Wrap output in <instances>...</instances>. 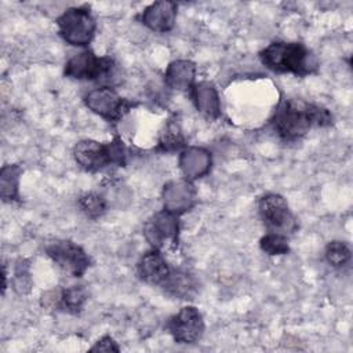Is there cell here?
Masks as SVG:
<instances>
[{
	"label": "cell",
	"instance_id": "obj_1",
	"mask_svg": "<svg viewBox=\"0 0 353 353\" xmlns=\"http://www.w3.org/2000/svg\"><path fill=\"white\" fill-rule=\"evenodd\" d=\"M331 123L332 116L325 108L302 99L284 101L273 117L274 131L288 142L302 138L313 127H325Z\"/></svg>",
	"mask_w": 353,
	"mask_h": 353
},
{
	"label": "cell",
	"instance_id": "obj_2",
	"mask_svg": "<svg viewBox=\"0 0 353 353\" xmlns=\"http://www.w3.org/2000/svg\"><path fill=\"white\" fill-rule=\"evenodd\" d=\"M262 63L273 72L306 76L317 69L313 52L301 43H272L259 52Z\"/></svg>",
	"mask_w": 353,
	"mask_h": 353
},
{
	"label": "cell",
	"instance_id": "obj_3",
	"mask_svg": "<svg viewBox=\"0 0 353 353\" xmlns=\"http://www.w3.org/2000/svg\"><path fill=\"white\" fill-rule=\"evenodd\" d=\"M76 163L87 171H98L109 164L123 165L125 161V152L119 139L106 145L97 141H80L73 150Z\"/></svg>",
	"mask_w": 353,
	"mask_h": 353
},
{
	"label": "cell",
	"instance_id": "obj_4",
	"mask_svg": "<svg viewBox=\"0 0 353 353\" xmlns=\"http://www.w3.org/2000/svg\"><path fill=\"white\" fill-rule=\"evenodd\" d=\"M59 34L72 46H87L95 33V21L88 10L74 7L66 10L57 21Z\"/></svg>",
	"mask_w": 353,
	"mask_h": 353
},
{
	"label": "cell",
	"instance_id": "obj_5",
	"mask_svg": "<svg viewBox=\"0 0 353 353\" xmlns=\"http://www.w3.org/2000/svg\"><path fill=\"white\" fill-rule=\"evenodd\" d=\"M258 211L269 232L287 236L288 233H292L298 226L296 219L291 214L285 199L280 194L268 193L262 196L258 203Z\"/></svg>",
	"mask_w": 353,
	"mask_h": 353
},
{
	"label": "cell",
	"instance_id": "obj_6",
	"mask_svg": "<svg viewBox=\"0 0 353 353\" xmlns=\"http://www.w3.org/2000/svg\"><path fill=\"white\" fill-rule=\"evenodd\" d=\"M46 252L55 265L73 277H81L90 266L85 251L70 240H55L46 247Z\"/></svg>",
	"mask_w": 353,
	"mask_h": 353
},
{
	"label": "cell",
	"instance_id": "obj_7",
	"mask_svg": "<svg viewBox=\"0 0 353 353\" xmlns=\"http://www.w3.org/2000/svg\"><path fill=\"white\" fill-rule=\"evenodd\" d=\"M113 70V61L97 57L91 51H83L72 57L65 65V74L77 80H99Z\"/></svg>",
	"mask_w": 353,
	"mask_h": 353
},
{
	"label": "cell",
	"instance_id": "obj_8",
	"mask_svg": "<svg viewBox=\"0 0 353 353\" xmlns=\"http://www.w3.org/2000/svg\"><path fill=\"white\" fill-rule=\"evenodd\" d=\"M84 102L90 110L109 121H117L121 119L131 106L130 102L109 87H101L90 91L84 97Z\"/></svg>",
	"mask_w": 353,
	"mask_h": 353
},
{
	"label": "cell",
	"instance_id": "obj_9",
	"mask_svg": "<svg viewBox=\"0 0 353 353\" xmlns=\"http://www.w3.org/2000/svg\"><path fill=\"white\" fill-rule=\"evenodd\" d=\"M168 330L175 342L194 343L204 332L203 317L196 307L185 306L170 319Z\"/></svg>",
	"mask_w": 353,
	"mask_h": 353
},
{
	"label": "cell",
	"instance_id": "obj_10",
	"mask_svg": "<svg viewBox=\"0 0 353 353\" xmlns=\"http://www.w3.org/2000/svg\"><path fill=\"white\" fill-rule=\"evenodd\" d=\"M167 210L156 214L152 221L145 228V234L148 240L157 248L165 245L167 243H175L178 234V219Z\"/></svg>",
	"mask_w": 353,
	"mask_h": 353
},
{
	"label": "cell",
	"instance_id": "obj_11",
	"mask_svg": "<svg viewBox=\"0 0 353 353\" xmlns=\"http://www.w3.org/2000/svg\"><path fill=\"white\" fill-rule=\"evenodd\" d=\"M176 18V4L174 1H156L145 8L141 21L150 30L164 33L172 29Z\"/></svg>",
	"mask_w": 353,
	"mask_h": 353
},
{
	"label": "cell",
	"instance_id": "obj_12",
	"mask_svg": "<svg viewBox=\"0 0 353 353\" xmlns=\"http://www.w3.org/2000/svg\"><path fill=\"white\" fill-rule=\"evenodd\" d=\"M196 190L192 183L178 181L171 182L164 189V207L172 214H181L189 211L194 204Z\"/></svg>",
	"mask_w": 353,
	"mask_h": 353
},
{
	"label": "cell",
	"instance_id": "obj_13",
	"mask_svg": "<svg viewBox=\"0 0 353 353\" xmlns=\"http://www.w3.org/2000/svg\"><path fill=\"white\" fill-rule=\"evenodd\" d=\"M171 269L159 251L146 252L138 262V276L149 284L161 285Z\"/></svg>",
	"mask_w": 353,
	"mask_h": 353
},
{
	"label": "cell",
	"instance_id": "obj_14",
	"mask_svg": "<svg viewBox=\"0 0 353 353\" xmlns=\"http://www.w3.org/2000/svg\"><path fill=\"white\" fill-rule=\"evenodd\" d=\"M179 165L188 178H200L210 170L211 156L201 148H190L181 154Z\"/></svg>",
	"mask_w": 353,
	"mask_h": 353
},
{
	"label": "cell",
	"instance_id": "obj_15",
	"mask_svg": "<svg viewBox=\"0 0 353 353\" xmlns=\"http://www.w3.org/2000/svg\"><path fill=\"white\" fill-rule=\"evenodd\" d=\"M161 287L165 292L179 299H192L197 291L194 279L182 270H171L167 279L163 281Z\"/></svg>",
	"mask_w": 353,
	"mask_h": 353
},
{
	"label": "cell",
	"instance_id": "obj_16",
	"mask_svg": "<svg viewBox=\"0 0 353 353\" xmlns=\"http://www.w3.org/2000/svg\"><path fill=\"white\" fill-rule=\"evenodd\" d=\"M192 97L196 108L207 114L208 117H218L221 110V103L218 92L210 83H199L192 85Z\"/></svg>",
	"mask_w": 353,
	"mask_h": 353
},
{
	"label": "cell",
	"instance_id": "obj_17",
	"mask_svg": "<svg viewBox=\"0 0 353 353\" xmlns=\"http://www.w3.org/2000/svg\"><path fill=\"white\" fill-rule=\"evenodd\" d=\"M196 74V66L190 61L179 59L168 65L165 72V81L175 90L192 88Z\"/></svg>",
	"mask_w": 353,
	"mask_h": 353
},
{
	"label": "cell",
	"instance_id": "obj_18",
	"mask_svg": "<svg viewBox=\"0 0 353 353\" xmlns=\"http://www.w3.org/2000/svg\"><path fill=\"white\" fill-rule=\"evenodd\" d=\"M85 301H87V292L81 285L68 287L62 290L59 295H57V305L61 309L73 314L81 312Z\"/></svg>",
	"mask_w": 353,
	"mask_h": 353
},
{
	"label": "cell",
	"instance_id": "obj_19",
	"mask_svg": "<svg viewBox=\"0 0 353 353\" xmlns=\"http://www.w3.org/2000/svg\"><path fill=\"white\" fill-rule=\"evenodd\" d=\"M22 170L19 165H4L0 172V194L3 200L18 199V183Z\"/></svg>",
	"mask_w": 353,
	"mask_h": 353
},
{
	"label": "cell",
	"instance_id": "obj_20",
	"mask_svg": "<svg viewBox=\"0 0 353 353\" xmlns=\"http://www.w3.org/2000/svg\"><path fill=\"white\" fill-rule=\"evenodd\" d=\"M259 244L262 251H265L269 255H284L290 251L287 236L280 233L269 232L261 239Z\"/></svg>",
	"mask_w": 353,
	"mask_h": 353
},
{
	"label": "cell",
	"instance_id": "obj_21",
	"mask_svg": "<svg viewBox=\"0 0 353 353\" xmlns=\"http://www.w3.org/2000/svg\"><path fill=\"white\" fill-rule=\"evenodd\" d=\"M325 259L334 268L345 266L350 259V248L343 241H331L325 248Z\"/></svg>",
	"mask_w": 353,
	"mask_h": 353
},
{
	"label": "cell",
	"instance_id": "obj_22",
	"mask_svg": "<svg viewBox=\"0 0 353 353\" xmlns=\"http://www.w3.org/2000/svg\"><path fill=\"white\" fill-rule=\"evenodd\" d=\"M79 205L81 211L90 218H98L106 210V201L102 196L97 193H85L84 196H81L79 200Z\"/></svg>",
	"mask_w": 353,
	"mask_h": 353
},
{
	"label": "cell",
	"instance_id": "obj_23",
	"mask_svg": "<svg viewBox=\"0 0 353 353\" xmlns=\"http://www.w3.org/2000/svg\"><path fill=\"white\" fill-rule=\"evenodd\" d=\"M160 143L165 150H174V149H178L179 146L183 145L182 134L179 132V130L175 124H170L165 128V132L163 134V138H161Z\"/></svg>",
	"mask_w": 353,
	"mask_h": 353
},
{
	"label": "cell",
	"instance_id": "obj_24",
	"mask_svg": "<svg viewBox=\"0 0 353 353\" xmlns=\"http://www.w3.org/2000/svg\"><path fill=\"white\" fill-rule=\"evenodd\" d=\"M29 285H30V280H29V273L19 266L15 272V277H14V288L18 292H26L29 291Z\"/></svg>",
	"mask_w": 353,
	"mask_h": 353
},
{
	"label": "cell",
	"instance_id": "obj_25",
	"mask_svg": "<svg viewBox=\"0 0 353 353\" xmlns=\"http://www.w3.org/2000/svg\"><path fill=\"white\" fill-rule=\"evenodd\" d=\"M91 350L92 352H95V350H101V352H112V350H114V352H119V346L116 345V342L109 335H106L102 339H99L97 342V345L91 347Z\"/></svg>",
	"mask_w": 353,
	"mask_h": 353
}]
</instances>
